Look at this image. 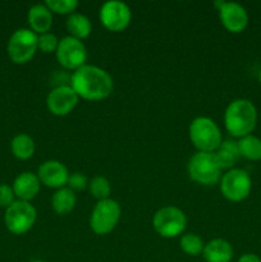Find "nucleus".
I'll return each instance as SVG.
<instances>
[{
	"mask_svg": "<svg viewBox=\"0 0 261 262\" xmlns=\"http://www.w3.org/2000/svg\"><path fill=\"white\" fill-rule=\"evenodd\" d=\"M79 99L100 101L112 95L114 81L109 72L92 64H84L74 71L69 82Z\"/></svg>",
	"mask_w": 261,
	"mask_h": 262,
	"instance_id": "obj_1",
	"label": "nucleus"
},
{
	"mask_svg": "<svg viewBox=\"0 0 261 262\" xmlns=\"http://www.w3.org/2000/svg\"><path fill=\"white\" fill-rule=\"evenodd\" d=\"M257 109L248 99H234L227 105L224 112V127L234 138L252 135L257 124Z\"/></svg>",
	"mask_w": 261,
	"mask_h": 262,
	"instance_id": "obj_2",
	"label": "nucleus"
},
{
	"mask_svg": "<svg viewBox=\"0 0 261 262\" xmlns=\"http://www.w3.org/2000/svg\"><path fill=\"white\" fill-rule=\"evenodd\" d=\"M188 136L192 145L201 152H215L223 142L219 125L209 117H196L188 127Z\"/></svg>",
	"mask_w": 261,
	"mask_h": 262,
	"instance_id": "obj_3",
	"label": "nucleus"
},
{
	"mask_svg": "<svg viewBox=\"0 0 261 262\" xmlns=\"http://www.w3.org/2000/svg\"><path fill=\"white\" fill-rule=\"evenodd\" d=\"M223 169L220 168L214 152H201L197 151L191 156L187 164L188 177L201 186H214L219 183Z\"/></svg>",
	"mask_w": 261,
	"mask_h": 262,
	"instance_id": "obj_4",
	"label": "nucleus"
},
{
	"mask_svg": "<svg viewBox=\"0 0 261 262\" xmlns=\"http://www.w3.org/2000/svg\"><path fill=\"white\" fill-rule=\"evenodd\" d=\"M37 50L38 35H36L30 28H18L8 40V56L15 64L28 63Z\"/></svg>",
	"mask_w": 261,
	"mask_h": 262,
	"instance_id": "obj_5",
	"label": "nucleus"
},
{
	"mask_svg": "<svg viewBox=\"0 0 261 262\" xmlns=\"http://www.w3.org/2000/svg\"><path fill=\"white\" fill-rule=\"evenodd\" d=\"M122 209L113 199L97 201L90 216V228L97 235H106L115 229L120 220Z\"/></svg>",
	"mask_w": 261,
	"mask_h": 262,
	"instance_id": "obj_6",
	"label": "nucleus"
},
{
	"mask_svg": "<svg viewBox=\"0 0 261 262\" xmlns=\"http://www.w3.org/2000/svg\"><path fill=\"white\" fill-rule=\"evenodd\" d=\"M37 220V211L31 202L15 200L5 209L4 224L14 235H22L30 232Z\"/></svg>",
	"mask_w": 261,
	"mask_h": 262,
	"instance_id": "obj_7",
	"label": "nucleus"
},
{
	"mask_svg": "<svg viewBox=\"0 0 261 262\" xmlns=\"http://www.w3.org/2000/svg\"><path fill=\"white\" fill-rule=\"evenodd\" d=\"M223 197L230 202H242L252 191L251 176L241 168H233L225 171L219 182Z\"/></svg>",
	"mask_w": 261,
	"mask_h": 262,
	"instance_id": "obj_8",
	"label": "nucleus"
},
{
	"mask_svg": "<svg viewBox=\"0 0 261 262\" xmlns=\"http://www.w3.org/2000/svg\"><path fill=\"white\" fill-rule=\"evenodd\" d=\"M153 227L163 238H176L186 230L187 216L179 207L168 205L154 214Z\"/></svg>",
	"mask_w": 261,
	"mask_h": 262,
	"instance_id": "obj_9",
	"label": "nucleus"
},
{
	"mask_svg": "<svg viewBox=\"0 0 261 262\" xmlns=\"http://www.w3.org/2000/svg\"><path fill=\"white\" fill-rule=\"evenodd\" d=\"M55 56L63 68L74 72L87 64V48L83 41L66 36L59 41Z\"/></svg>",
	"mask_w": 261,
	"mask_h": 262,
	"instance_id": "obj_10",
	"label": "nucleus"
},
{
	"mask_svg": "<svg viewBox=\"0 0 261 262\" xmlns=\"http://www.w3.org/2000/svg\"><path fill=\"white\" fill-rule=\"evenodd\" d=\"M99 17L102 26L112 32H120L129 26L132 10L129 5L120 0H109L101 5Z\"/></svg>",
	"mask_w": 261,
	"mask_h": 262,
	"instance_id": "obj_11",
	"label": "nucleus"
},
{
	"mask_svg": "<svg viewBox=\"0 0 261 262\" xmlns=\"http://www.w3.org/2000/svg\"><path fill=\"white\" fill-rule=\"evenodd\" d=\"M215 7L219 12V19L223 27L232 33H241L247 28L248 13L242 4L237 2H215Z\"/></svg>",
	"mask_w": 261,
	"mask_h": 262,
	"instance_id": "obj_12",
	"label": "nucleus"
},
{
	"mask_svg": "<svg viewBox=\"0 0 261 262\" xmlns=\"http://www.w3.org/2000/svg\"><path fill=\"white\" fill-rule=\"evenodd\" d=\"M79 97L71 84H59L49 92L46 97V106L51 114L56 117H66L71 114L78 105Z\"/></svg>",
	"mask_w": 261,
	"mask_h": 262,
	"instance_id": "obj_13",
	"label": "nucleus"
},
{
	"mask_svg": "<svg viewBox=\"0 0 261 262\" xmlns=\"http://www.w3.org/2000/svg\"><path fill=\"white\" fill-rule=\"evenodd\" d=\"M37 177L41 184L53 189L67 187L69 178L68 168L59 160H46L38 166Z\"/></svg>",
	"mask_w": 261,
	"mask_h": 262,
	"instance_id": "obj_14",
	"label": "nucleus"
},
{
	"mask_svg": "<svg viewBox=\"0 0 261 262\" xmlns=\"http://www.w3.org/2000/svg\"><path fill=\"white\" fill-rule=\"evenodd\" d=\"M41 186L42 184H41L37 174L32 173V171H23L15 177L12 188L14 191L15 199L30 202L31 200L37 196Z\"/></svg>",
	"mask_w": 261,
	"mask_h": 262,
	"instance_id": "obj_15",
	"label": "nucleus"
},
{
	"mask_svg": "<svg viewBox=\"0 0 261 262\" xmlns=\"http://www.w3.org/2000/svg\"><path fill=\"white\" fill-rule=\"evenodd\" d=\"M27 20L30 30L33 31L36 35L50 32L53 26V12L46 7L45 3L42 4H35L28 9Z\"/></svg>",
	"mask_w": 261,
	"mask_h": 262,
	"instance_id": "obj_16",
	"label": "nucleus"
},
{
	"mask_svg": "<svg viewBox=\"0 0 261 262\" xmlns=\"http://www.w3.org/2000/svg\"><path fill=\"white\" fill-rule=\"evenodd\" d=\"M202 256L206 262H230L234 256V250L227 239L214 238L205 243Z\"/></svg>",
	"mask_w": 261,
	"mask_h": 262,
	"instance_id": "obj_17",
	"label": "nucleus"
},
{
	"mask_svg": "<svg viewBox=\"0 0 261 262\" xmlns=\"http://www.w3.org/2000/svg\"><path fill=\"white\" fill-rule=\"evenodd\" d=\"M66 28L68 31V36H72L78 40H84L92 32V23L86 14L79 12L72 13L66 20Z\"/></svg>",
	"mask_w": 261,
	"mask_h": 262,
	"instance_id": "obj_18",
	"label": "nucleus"
},
{
	"mask_svg": "<svg viewBox=\"0 0 261 262\" xmlns=\"http://www.w3.org/2000/svg\"><path fill=\"white\" fill-rule=\"evenodd\" d=\"M214 154L216 156L220 168L227 169V170L234 168V165L241 158L238 142L234 140H223V142L220 143V146Z\"/></svg>",
	"mask_w": 261,
	"mask_h": 262,
	"instance_id": "obj_19",
	"label": "nucleus"
},
{
	"mask_svg": "<svg viewBox=\"0 0 261 262\" xmlns=\"http://www.w3.org/2000/svg\"><path fill=\"white\" fill-rule=\"evenodd\" d=\"M77 204L76 192L68 187H63L54 192L51 197V207L58 215H67L73 211Z\"/></svg>",
	"mask_w": 261,
	"mask_h": 262,
	"instance_id": "obj_20",
	"label": "nucleus"
},
{
	"mask_svg": "<svg viewBox=\"0 0 261 262\" xmlns=\"http://www.w3.org/2000/svg\"><path fill=\"white\" fill-rule=\"evenodd\" d=\"M10 150L14 158L19 160H28L35 155V141L27 133H18L10 141Z\"/></svg>",
	"mask_w": 261,
	"mask_h": 262,
	"instance_id": "obj_21",
	"label": "nucleus"
},
{
	"mask_svg": "<svg viewBox=\"0 0 261 262\" xmlns=\"http://www.w3.org/2000/svg\"><path fill=\"white\" fill-rule=\"evenodd\" d=\"M237 142L241 158H245L251 161L261 160V138L253 135H248L240 138Z\"/></svg>",
	"mask_w": 261,
	"mask_h": 262,
	"instance_id": "obj_22",
	"label": "nucleus"
},
{
	"mask_svg": "<svg viewBox=\"0 0 261 262\" xmlns=\"http://www.w3.org/2000/svg\"><path fill=\"white\" fill-rule=\"evenodd\" d=\"M179 247L186 255L188 256H199L202 255L205 248V242L199 234L194 233H187L183 234L179 239Z\"/></svg>",
	"mask_w": 261,
	"mask_h": 262,
	"instance_id": "obj_23",
	"label": "nucleus"
},
{
	"mask_svg": "<svg viewBox=\"0 0 261 262\" xmlns=\"http://www.w3.org/2000/svg\"><path fill=\"white\" fill-rule=\"evenodd\" d=\"M89 189L91 192L92 196L97 200V201H102V200L110 199V193H112V184H110L109 179L104 176H96L90 181Z\"/></svg>",
	"mask_w": 261,
	"mask_h": 262,
	"instance_id": "obj_24",
	"label": "nucleus"
},
{
	"mask_svg": "<svg viewBox=\"0 0 261 262\" xmlns=\"http://www.w3.org/2000/svg\"><path fill=\"white\" fill-rule=\"evenodd\" d=\"M45 4L53 12V14L55 13L61 15H71L78 8L77 0H46Z\"/></svg>",
	"mask_w": 261,
	"mask_h": 262,
	"instance_id": "obj_25",
	"label": "nucleus"
},
{
	"mask_svg": "<svg viewBox=\"0 0 261 262\" xmlns=\"http://www.w3.org/2000/svg\"><path fill=\"white\" fill-rule=\"evenodd\" d=\"M59 38L55 33L45 32L38 35V50L45 54H55L59 45Z\"/></svg>",
	"mask_w": 261,
	"mask_h": 262,
	"instance_id": "obj_26",
	"label": "nucleus"
},
{
	"mask_svg": "<svg viewBox=\"0 0 261 262\" xmlns=\"http://www.w3.org/2000/svg\"><path fill=\"white\" fill-rule=\"evenodd\" d=\"M89 178L86 177V174L79 173V171H74V173L69 174L68 183H67V187L71 188L72 191H83L89 187Z\"/></svg>",
	"mask_w": 261,
	"mask_h": 262,
	"instance_id": "obj_27",
	"label": "nucleus"
},
{
	"mask_svg": "<svg viewBox=\"0 0 261 262\" xmlns=\"http://www.w3.org/2000/svg\"><path fill=\"white\" fill-rule=\"evenodd\" d=\"M15 201V194L12 186L8 184H0V207L8 209L13 202Z\"/></svg>",
	"mask_w": 261,
	"mask_h": 262,
	"instance_id": "obj_28",
	"label": "nucleus"
},
{
	"mask_svg": "<svg viewBox=\"0 0 261 262\" xmlns=\"http://www.w3.org/2000/svg\"><path fill=\"white\" fill-rule=\"evenodd\" d=\"M237 262H261V258L256 253H243Z\"/></svg>",
	"mask_w": 261,
	"mask_h": 262,
	"instance_id": "obj_29",
	"label": "nucleus"
},
{
	"mask_svg": "<svg viewBox=\"0 0 261 262\" xmlns=\"http://www.w3.org/2000/svg\"><path fill=\"white\" fill-rule=\"evenodd\" d=\"M258 82H260V84H261V68H260V71H258Z\"/></svg>",
	"mask_w": 261,
	"mask_h": 262,
	"instance_id": "obj_30",
	"label": "nucleus"
},
{
	"mask_svg": "<svg viewBox=\"0 0 261 262\" xmlns=\"http://www.w3.org/2000/svg\"><path fill=\"white\" fill-rule=\"evenodd\" d=\"M31 262H45V261H41V260H33V261H31Z\"/></svg>",
	"mask_w": 261,
	"mask_h": 262,
	"instance_id": "obj_31",
	"label": "nucleus"
}]
</instances>
